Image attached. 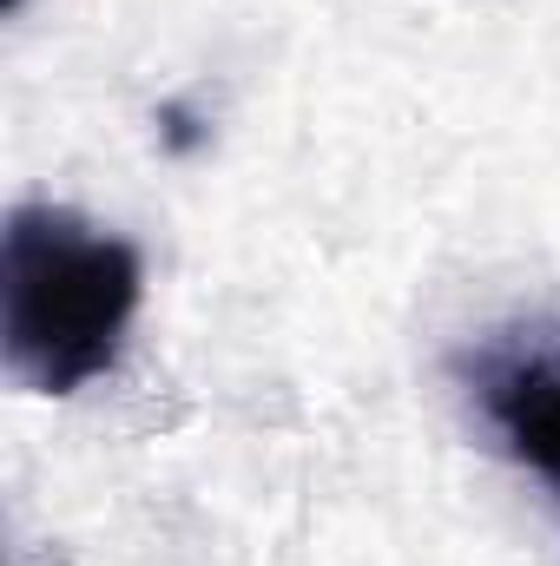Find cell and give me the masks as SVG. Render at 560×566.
Wrapping results in <instances>:
<instances>
[{
	"label": "cell",
	"mask_w": 560,
	"mask_h": 566,
	"mask_svg": "<svg viewBox=\"0 0 560 566\" xmlns=\"http://www.w3.org/2000/svg\"><path fill=\"white\" fill-rule=\"evenodd\" d=\"M448 369L475 422L495 434V448L521 461L560 507V323L548 316L495 323L468 349H455Z\"/></svg>",
	"instance_id": "2"
},
{
	"label": "cell",
	"mask_w": 560,
	"mask_h": 566,
	"mask_svg": "<svg viewBox=\"0 0 560 566\" xmlns=\"http://www.w3.org/2000/svg\"><path fill=\"white\" fill-rule=\"evenodd\" d=\"M145 258L73 205H13L0 231V356L33 396H80L120 369Z\"/></svg>",
	"instance_id": "1"
},
{
	"label": "cell",
	"mask_w": 560,
	"mask_h": 566,
	"mask_svg": "<svg viewBox=\"0 0 560 566\" xmlns=\"http://www.w3.org/2000/svg\"><path fill=\"white\" fill-rule=\"evenodd\" d=\"M7 7H20V0H7Z\"/></svg>",
	"instance_id": "3"
}]
</instances>
